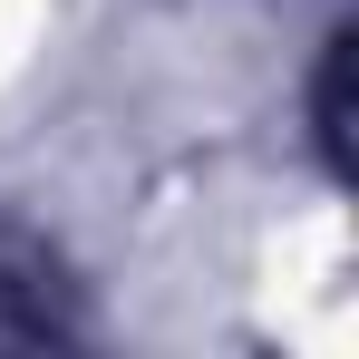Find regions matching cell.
Returning <instances> with one entry per match:
<instances>
[{"label": "cell", "instance_id": "1", "mask_svg": "<svg viewBox=\"0 0 359 359\" xmlns=\"http://www.w3.org/2000/svg\"><path fill=\"white\" fill-rule=\"evenodd\" d=\"M311 117H320V146H330V165H340V146H350V29H330V49H320V97H311Z\"/></svg>", "mask_w": 359, "mask_h": 359}]
</instances>
